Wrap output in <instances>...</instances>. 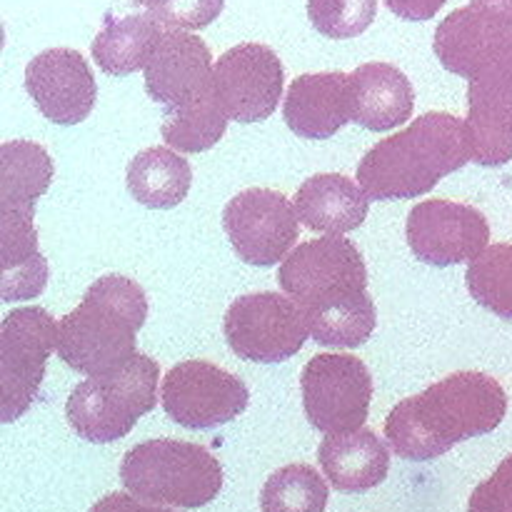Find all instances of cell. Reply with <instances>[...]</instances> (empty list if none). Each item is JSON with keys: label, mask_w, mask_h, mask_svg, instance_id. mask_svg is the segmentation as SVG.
Returning <instances> with one entry per match:
<instances>
[{"label": "cell", "mask_w": 512, "mask_h": 512, "mask_svg": "<svg viewBox=\"0 0 512 512\" xmlns=\"http://www.w3.org/2000/svg\"><path fill=\"white\" fill-rule=\"evenodd\" d=\"M508 413V393L485 373H453L420 395L405 398L385 420L395 455L413 463L435 460L458 443L498 428Z\"/></svg>", "instance_id": "1"}, {"label": "cell", "mask_w": 512, "mask_h": 512, "mask_svg": "<svg viewBox=\"0 0 512 512\" xmlns=\"http://www.w3.org/2000/svg\"><path fill=\"white\" fill-rule=\"evenodd\" d=\"M468 160L473 155L465 120L430 110L363 155L358 183L370 200L420 198L440 180L465 168Z\"/></svg>", "instance_id": "2"}, {"label": "cell", "mask_w": 512, "mask_h": 512, "mask_svg": "<svg viewBox=\"0 0 512 512\" xmlns=\"http://www.w3.org/2000/svg\"><path fill=\"white\" fill-rule=\"evenodd\" d=\"M148 318V295L125 275H103L58 323V355L70 370L108 375L138 355L135 340Z\"/></svg>", "instance_id": "3"}, {"label": "cell", "mask_w": 512, "mask_h": 512, "mask_svg": "<svg viewBox=\"0 0 512 512\" xmlns=\"http://www.w3.org/2000/svg\"><path fill=\"white\" fill-rule=\"evenodd\" d=\"M120 480L143 503L195 510L220 495L223 465L200 445L160 438L125 453Z\"/></svg>", "instance_id": "4"}, {"label": "cell", "mask_w": 512, "mask_h": 512, "mask_svg": "<svg viewBox=\"0 0 512 512\" xmlns=\"http://www.w3.org/2000/svg\"><path fill=\"white\" fill-rule=\"evenodd\" d=\"M160 368L138 353L125 368L75 385L65 405L70 428L88 443H115L158 405Z\"/></svg>", "instance_id": "5"}, {"label": "cell", "mask_w": 512, "mask_h": 512, "mask_svg": "<svg viewBox=\"0 0 512 512\" xmlns=\"http://www.w3.org/2000/svg\"><path fill=\"white\" fill-rule=\"evenodd\" d=\"M278 285L303 313H310L323 305L368 293V268L353 240L328 235L300 243L280 263Z\"/></svg>", "instance_id": "6"}, {"label": "cell", "mask_w": 512, "mask_h": 512, "mask_svg": "<svg viewBox=\"0 0 512 512\" xmlns=\"http://www.w3.org/2000/svg\"><path fill=\"white\" fill-rule=\"evenodd\" d=\"M58 348V323L43 308H20L0 325V420L13 423L30 410Z\"/></svg>", "instance_id": "7"}, {"label": "cell", "mask_w": 512, "mask_h": 512, "mask_svg": "<svg viewBox=\"0 0 512 512\" xmlns=\"http://www.w3.org/2000/svg\"><path fill=\"white\" fill-rule=\"evenodd\" d=\"M305 418L325 435L363 430L373 400V375L355 355H315L300 375Z\"/></svg>", "instance_id": "8"}, {"label": "cell", "mask_w": 512, "mask_h": 512, "mask_svg": "<svg viewBox=\"0 0 512 512\" xmlns=\"http://www.w3.org/2000/svg\"><path fill=\"white\" fill-rule=\"evenodd\" d=\"M230 350L250 363H285L303 350L308 320L295 300L280 293H253L233 300L223 320Z\"/></svg>", "instance_id": "9"}, {"label": "cell", "mask_w": 512, "mask_h": 512, "mask_svg": "<svg viewBox=\"0 0 512 512\" xmlns=\"http://www.w3.org/2000/svg\"><path fill=\"white\" fill-rule=\"evenodd\" d=\"M163 410L188 430H213L240 418L250 393L240 378L205 360H185L168 370L160 390Z\"/></svg>", "instance_id": "10"}, {"label": "cell", "mask_w": 512, "mask_h": 512, "mask_svg": "<svg viewBox=\"0 0 512 512\" xmlns=\"http://www.w3.org/2000/svg\"><path fill=\"white\" fill-rule=\"evenodd\" d=\"M223 228L243 263L270 268L288 258L298 243L300 218L295 203L270 188H250L235 195L223 210Z\"/></svg>", "instance_id": "11"}, {"label": "cell", "mask_w": 512, "mask_h": 512, "mask_svg": "<svg viewBox=\"0 0 512 512\" xmlns=\"http://www.w3.org/2000/svg\"><path fill=\"white\" fill-rule=\"evenodd\" d=\"M213 83L228 120L260 123L278 110L285 88V68L278 53L268 45L243 43L220 55Z\"/></svg>", "instance_id": "12"}, {"label": "cell", "mask_w": 512, "mask_h": 512, "mask_svg": "<svg viewBox=\"0 0 512 512\" xmlns=\"http://www.w3.org/2000/svg\"><path fill=\"white\" fill-rule=\"evenodd\" d=\"M408 245L435 268L473 263L488 250L490 225L478 208L453 200H423L408 215Z\"/></svg>", "instance_id": "13"}, {"label": "cell", "mask_w": 512, "mask_h": 512, "mask_svg": "<svg viewBox=\"0 0 512 512\" xmlns=\"http://www.w3.org/2000/svg\"><path fill=\"white\" fill-rule=\"evenodd\" d=\"M213 55L193 33L165 30L153 58L145 65V90L165 115L183 113L215 100Z\"/></svg>", "instance_id": "14"}, {"label": "cell", "mask_w": 512, "mask_h": 512, "mask_svg": "<svg viewBox=\"0 0 512 512\" xmlns=\"http://www.w3.org/2000/svg\"><path fill=\"white\" fill-rule=\"evenodd\" d=\"M433 50L448 73L475 80L512 70V25L468 5L440 20Z\"/></svg>", "instance_id": "15"}, {"label": "cell", "mask_w": 512, "mask_h": 512, "mask_svg": "<svg viewBox=\"0 0 512 512\" xmlns=\"http://www.w3.org/2000/svg\"><path fill=\"white\" fill-rule=\"evenodd\" d=\"M25 90L43 118L55 125H78L93 113L98 85L88 60L73 48H50L25 68Z\"/></svg>", "instance_id": "16"}, {"label": "cell", "mask_w": 512, "mask_h": 512, "mask_svg": "<svg viewBox=\"0 0 512 512\" xmlns=\"http://www.w3.org/2000/svg\"><path fill=\"white\" fill-rule=\"evenodd\" d=\"M468 143L473 163L500 168L512 160V70L480 75L468 85Z\"/></svg>", "instance_id": "17"}, {"label": "cell", "mask_w": 512, "mask_h": 512, "mask_svg": "<svg viewBox=\"0 0 512 512\" xmlns=\"http://www.w3.org/2000/svg\"><path fill=\"white\" fill-rule=\"evenodd\" d=\"M285 125L305 140H325L353 120L350 73H305L293 80L283 103Z\"/></svg>", "instance_id": "18"}, {"label": "cell", "mask_w": 512, "mask_h": 512, "mask_svg": "<svg viewBox=\"0 0 512 512\" xmlns=\"http://www.w3.org/2000/svg\"><path fill=\"white\" fill-rule=\"evenodd\" d=\"M48 285V263L38 245L35 208H0V298L33 300Z\"/></svg>", "instance_id": "19"}, {"label": "cell", "mask_w": 512, "mask_h": 512, "mask_svg": "<svg viewBox=\"0 0 512 512\" xmlns=\"http://www.w3.org/2000/svg\"><path fill=\"white\" fill-rule=\"evenodd\" d=\"M353 123L385 133L413 118L415 90L408 75L390 63H365L350 73Z\"/></svg>", "instance_id": "20"}, {"label": "cell", "mask_w": 512, "mask_h": 512, "mask_svg": "<svg viewBox=\"0 0 512 512\" xmlns=\"http://www.w3.org/2000/svg\"><path fill=\"white\" fill-rule=\"evenodd\" d=\"M300 223L313 233L345 235L365 223L370 195L363 185L340 173H320L305 180L295 193Z\"/></svg>", "instance_id": "21"}, {"label": "cell", "mask_w": 512, "mask_h": 512, "mask_svg": "<svg viewBox=\"0 0 512 512\" xmlns=\"http://www.w3.org/2000/svg\"><path fill=\"white\" fill-rule=\"evenodd\" d=\"M325 478L340 493H365L385 483L390 473V450L373 430L328 435L318 448Z\"/></svg>", "instance_id": "22"}, {"label": "cell", "mask_w": 512, "mask_h": 512, "mask_svg": "<svg viewBox=\"0 0 512 512\" xmlns=\"http://www.w3.org/2000/svg\"><path fill=\"white\" fill-rule=\"evenodd\" d=\"M165 30L148 13H105L103 28L95 35L90 53L103 73L123 78L138 73L153 58Z\"/></svg>", "instance_id": "23"}, {"label": "cell", "mask_w": 512, "mask_h": 512, "mask_svg": "<svg viewBox=\"0 0 512 512\" xmlns=\"http://www.w3.org/2000/svg\"><path fill=\"white\" fill-rule=\"evenodd\" d=\"M128 190L150 210H170L183 203L193 185V170L180 153L170 148H145L130 160Z\"/></svg>", "instance_id": "24"}, {"label": "cell", "mask_w": 512, "mask_h": 512, "mask_svg": "<svg viewBox=\"0 0 512 512\" xmlns=\"http://www.w3.org/2000/svg\"><path fill=\"white\" fill-rule=\"evenodd\" d=\"M48 150L30 140L0 145V208H35L53 180Z\"/></svg>", "instance_id": "25"}, {"label": "cell", "mask_w": 512, "mask_h": 512, "mask_svg": "<svg viewBox=\"0 0 512 512\" xmlns=\"http://www.w3.org/2000/svg\"><path fill=\"white\" fill-rule=\"evenodd\" d=\"M305 320H308V330L318 345L360 348L368 343L378 325V310H375L370 293H360L310 310L305 313Z\"/></svg>", "instance_id": "26"}, {"label": "cell", "mask_w": 512, "mask_h": 512, "mask_svg": "<svg viewBox=\"0 0 512 512\" xmlns=\"http://www.w3.org/2000/svg\"><path fill=\"white\" fill-rule=\"evenodd\" d=\"M330 490L313 465L293 463L275 470L260 490L263 512H325Z\"/></svg>", "instance_id": "27"}, {"label": "cell", "mask_w": 512, "mask_h": 512, "mask_svg": "<svg viewBox=\"0 0 512 512\" xmlns=\"http://www.w3.org/2000/svg\"><path fill=\"white\" fill-rule=\"evenodd\" d=\"M470 295L480 308L512 320V245H488L465 273Z\"/></svg>", "instance_id": "28"}, {"label": "cell", "mask_w": 512, "mask_h": 512, "mask_svg": "<svg viewBox=\"0 0 512 512\" xmlns=\"http://www.w3.org/2000/svg\"><path fill=\"white\" fill-rule=\"evenodd\" d=\"M225 128H228V115L223 113L218 98H215L198 108L165 115L160 133H163L165 143L178 153H203L223 138Z\"/></svg>", "instance_id": "29"}, {"label": "cell", "mask_w": 512, "mask_h": 512, "mask_svg": "<svg viewBox=\"0 0 512 512\" xmlns=\"http://www.w3.org/2000/svg\"><path fill=\"white\" fill-rule=\"evenodd\" d=\"M378 15V0H308V18L320 35L350 40L363 35Z\"/></svg>", "instance_id": "30"}, {"label": "cell", "mask_w": 512, "mask_h": 512, "mask_svg": "<svg viewBox=\"0 0 512 512\" xmlns=\"http://www.w3.org/2000/svg\"><path fill=\"white\" fill-rule=\"evenodd\" d=\"M225 0H153L148 15L163 30H203L220 18Z\"/></svg>", "instance_id": "31"}, {"label": "cell", "mask_w": 512, "mask_h": 512, "mask_svg": "<svg viewBox=\"0 0 512 512\" xmlns=\"http://www.w3.org/2000/svg\"><path fill=\"white\" fill-rule=\"evenodd\" d=\"M468 512H512V455L473 490Z\"/></svg>", "instance_id": "32"}, {"label": "cell", "mask_w": 512, "mask_h": 512, "mask_svg": "<svg viewBox=\"0 0 512 512\" xmlns=\"http://www.w3.org/2000/svg\"><path fill=\"white\" fill-rule=\"evenodd\" d=\"M445 3L448 0H385L390 13H395L403 20H410V23H423V20L435 18Z\"/></svg>", "instance_id": "33"}, {"label": "cell", "mask_w": 512, "mask_h": 512, "mask_svg": "<svg viewBox=\"0 0 512 512\" xmlns=\"http://www.w3.org/2000/svg\"><path fill=\"white\" fill-rule=\"evenodd\" d=\"M88 512H175V510L143 503V500H138L135 495H128V493H110L105 495V498H100Z\"/></svg>", "instance_id": "34"}, {"label": "cell", "mask_w": 512, "mask_h": 512, "mask_svg": "<svg viewBox=\"0 0 512 512\" xmlns=\"http://www.w3.org/2000/svg\"><path fill=\"white\" fill-rule=\"evenodd\" d=\"M470 3H473L475 8L500 18L503 23L512 25V0H470Z\"/></svg>", "instance_id": "35"}, {"label": "cell", "mask_w": 512, "mask_h": 512, "mask_svg": "<svg viewBox=\"0 0 512 512\" xmlns=\"http://www.w3.org/2000/svg\"><path fill=\"white\" fill-rule=\"evenodd\" d=\"M118 10H138V8H150L153 0H110Z\"/></svg>", "instance_id": "36"}]
</instances>
